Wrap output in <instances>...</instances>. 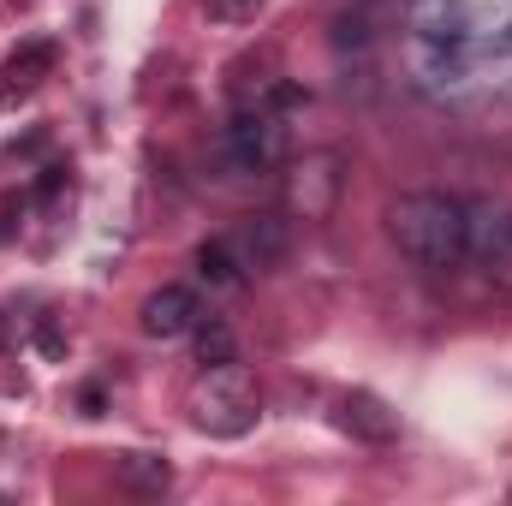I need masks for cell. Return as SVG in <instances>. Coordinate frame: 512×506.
Wrapping results in <instances>:
<instances>
[{
  "label": "cell",
  "instance_id": "10",
  "mask_svg": "<svg viewBox=\"0 0 512 506\" xmlns=\"http://www.w3.org/2000/svg\"><path fill=\"white\" fill-rule=\"evenodd\" d=\"M197 274L209 280V286H239L245 280V256L233 239H209L203 251H197Z\"/></svg>",
  "mask_w": 512,
  "mask_h": 506
},
{
  "label": "cell",
  "instance_id": "4",
  "mask_svg": "<svg viewBox=\"0 0 512 506\" xmlns=\"http://www.w3.org/2000/svg\"><path fill=\"white\" fill-rule=\"evenodd\" d=\"M203 322V298L191 292V286H155L143 304H137V328L149 334V340H179V334H191Z\"/></svg>",
  "mask_w": 512,
  "mask_h": 506
},
{
  "label": "cell",
  "instance_id": "7",
  "mask_svg": "<svg viewBox=\"0 0 512 506\" xmlns=\"http://www.w3.org/2000/svg\"><path fill=\"white\" fill-rule=\"evenodd\" d=\"M48 66H54V48H48V42H24V48L0 66V108L24 102V96L48 78Z\"/></svg>",
  "mask_w": 512,
  "mask_h": 506
},
{
  "label": "cell",
  "instance_id": "12",
  "mask_svg": "<svg viewBox=\"0 0 512 506\" xmlns=\"http://www.w3.org/2000/svg\"><path fill=\"white\" fill-rule=\"evenodd\" d=\"M191 334H197V364H233L239 358V340H233V328L221 316H203Z\"/></svg>",
  "mask_w": 512,
  "mask_h": 506
},
{
  "label": "cell",
  "instance_id": "9",
  "mask_svg": "<svg viewBox=\"0 0 512 506\" xmlns=\"http://www.w3.org/2000/svg\"><path fill=\"white\" fill-rule=\"evenodd\" d=\"M471 256L483 262V274H489V286H501V292H512V215H501L489 233L477 227L471 233Z\"/></svg>",
  "mask_w": 512,
  "mask_h": 506
},
{
  "label": "cell",
  "instance_id": "16",
  "mask_svg": "<svg viewBox=\"0 0 512 506\" xmlns=\"http://www.w3.org/2000/svg\"><path fill=\"white\" fill-rule=\"evenodd\" d=\"M364 6H376V0H364Z\"/></svg>",
  "mask_w": 512,
  "mask_h": 506
},
{
  "label": "cell",
  "instance_id": "14",
  "mask_svg": "<svg viewBox=\"0 0 512 506\" xmlns=\"http://www.w3.org/2000/svg\"><path fill=\"white\" fill-rule=\"evenodd\" d=\"M262 6H268V0H203V12H209L215 24H251Z\"/></svg>",
  "mask_w": 512,
  "mask_h": 506
},
{
  "label": "cell",
  "instance_id": "5",
  "mask_svg": "<svg viewBox=\"0 0 512 506\" xmlns=\"http://www.w3.org/2000/svg\"><path fill=\"white\" fill-rule=\"evenodd\" d=\"M280 126L268 120V114H239L233 131H227V161L239 167V173H268L274 161H280Z\"/></svg>",
  "mask_w": 512,
  "mask_h": 506
},
{
  "label": "cell",
  "instance_id": "11",
  "mask_svg": "<svg viewBox=\"0 0 512 506\" xmlns=\"http://www.w3.org/2000/svg\"><path fill=\"white\" fill-rule=\"evenodd\" d=\"M120 483L137 489V495H161V489L173 483V465L155 459V453H126V459H120Z\"/></svg>",
  "mask_w": 512,
  "mask_h": 506
},
{
  "label": "cell",
  "instance_id": "15",
  "mask_svg": "<svg viewBox=\"0 0 512 506\" xmlns=\"http://www.w3.org/2000/svg\"><path fill=\"white\" fill-rule=\"evenodd\" d=\"M0 352H6V322H0Z\"/></svg>",
  "mask_w": 512,
  "mask_h": 506
},
{
  "label": "cell",
  "instance_id": "6",
  "mask_svg": "<svg viewBox=\"0 0 512 506\" xmlns=\"http://www.w3.org/2000/svg\"><path fill=\"white\" fill-rule=\"evenodd\" d=\"M340 429L358 435V441H370V447H387V441L399 435V417L387 411L376 393H346V399H340Z\"/></svg>",
  "mask_w": 512,
  "mask_h": 506
},
{
  "label": "cell",
  "instance_id": "1",
  "mask_svg": "<svg viewBox=\"0 0 512 506\" xmlns=\"http://www.w3.org/2000/svg\"><path fill=\"white\" fill-rule=\"evenodd\" d=\"M387 239L423 274H453L471 262V203L447 191H399L387 203Z\"/></svg>",
  "mask_w": 512,
  "mask_h": 506
},
{
  "label": "cell",
  "instance_id": "2",
  "mask_svg": "<svg viewBox=\"0 0 512 506\" xmlns=\"http://www.w3.org/2000/svg\"><path fill=\"white\" fill-rule=\"evenodd\" d=\"M191 423L203 435H221V441H239L251 435L256 417H262V399H256L251 370L233 358V364H203V376L191 381Z\"/></svg>",
  "mask_w": 512,
  "mask_h": 506
},
{
  "label": "cell",
  "instance_id": "13",
  "mask_svg": "<svg viewBox=\"0 0 512 506\" xmlns=\"http://www.w3.org/2000/svg\"><path fill=\"white\" fill-rule=\"evenodd\" d=\"M364 42H370V6L358 0L334 18V48H364Z\"/></svg>",
  "mask_w": 512,
  "mask_h": 506
},
{
  "label": "cell",
  "instance_id": "8",
  "mask_svg": "<svg viewBox=\"0 0 512 506\" xmlns=\"http://www.w3.org/2000/svg\"><path fill=\"white\" fill-rule=\"evenodd\" d=\"M239 256H245V268H268V262H280L286 256V215H251L245 227H239Z\"/></svg>",
  "mask_w": 512,
  "mask_h": 506
},
{
  "label": "cell",
  "instance_id": "3",
  "mask_svg": "<svg viewBox=\"0 0 512 506\" xmlns=\"http://www.w3.org/2000/svg\"><path fill=\"white\" fill-rule=\"evenodd\" d=\"M334 197H340V155H304L298 167H292V179H286V203H292V215H304V221H322L328 209H334Z\"/></svg>",
  "mask_w": 512,
  "mask_h": 506
}]
</instances>
